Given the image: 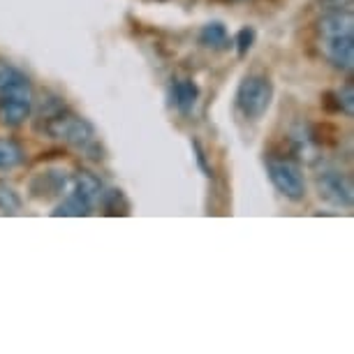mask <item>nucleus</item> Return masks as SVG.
Returning a JSON list of instances; mask_svg holds the SVG:
<instances>
[{"mask_svg": "<svg viewBox=\"0 0 354 354\" xmlns=\"http://www.w3.org/2000/svg\"><path fill=\"white\" fill-rule=\"evenodd\" d=\"M252 44H255V28H250V26L241 28L236 32V37L232 39V46H236L239 56H245L252 49Z\"/></svg>", "mask_w": 354, "mask_h": 354, "instance_id": "17", "label": "nucleus"}, {"mask_svg": "<svg viewBox=\"0 0 354 354\" xmlns=\"http://www.w3.org/2000/svg\"><path fill=\"white\" fill-rule=\"evenodd\" d=\"M70 185V176L63 169H44L32 176L30 197L32 199H53L61 197Z\"/></svg>", "mask_w": 354, "mask_h": 354, "instance_id": "7", "label": "nucleus"}, {"mask_svg": "<svg viewBox=\"0 0 354 354\" xmlns=\"http://www.w3.org/2000/svg\"><path fill=\"white\" fill-rule=\"evenodd\" d=\"M319 51L324 61L338 72L354 70V35H338V37H317Z\"/></svg>", "mask_w": 354, "mask_h": 354, "instance_id": "6", "label": "nucleus"}, {"mask_svg": "<svg viewBox=\"0 0 354 354\" xmlns=\"http://www.w3.org/2000/svg\"><path fill=\"white\" fill-rule=\"evenodd\" d=\"M26 162L24 146L12 137H0V171H12Z\"/></svg>", "mask_w": 354, "mask_h": 354, "instance_id": "13", "label": "nucleus"}, {"mask_svg": "<svg viewBox=\"0 0 354 354\" xmlns=\"http://www.w3.org/2000/svg\"><path fill=\"white\" fill-rule=\"evenodd\" d=\"M319 10L324 12H352V0H317Z\"/></svg>", "mask_w": 354, "mask_h": 354, "instance_id": "18", "label": "nucleus"}, {"mask_svg": "<svg viewBox=\"0 0 354 354\" xmlns=\"http://www.w3.org/2000/svg\"><path fill=\"white\" fill-rule=\"evenodd\" d=\"M32 86L21 70L0 63V123L19 128L32 113Z\"/></svg>", "mask_w": 354, "mask_h": 354, "instance_id": "2", "label": "nucleus"}, {"mask_svg": "<svg viewBox=\"0 0 354 354\" xmlns=\"http://www.w3.org/2000/svg\"><path fill=\"white\" fill-rule=\"evenodd\" d=\"M197 39L204 49H211V51H227L232 46L230 32H227L225 24H220V21H211V24L202 26Z\"/></svg>", "mask_w": 354, "mask_h": 354, "instance_id": "10", "label": "nucleus"}, {"mask_svg": "<svg viewBox=\"0 0 354 354\" xmlns=\"http://www.w3.org/2000/svg\"><path fill=\"white\" fill-rule=\"evenodd\" d=\"M171 97H174V106L188 116V113H192V109L197 106L199 86L192 82V79H178L171 88Z\"/></svg>", "mask_w": 354, "mask_h": 354, "instance_id": "11", "label": "nucleus"}, {"mask_svg": "<svg viewBox=\"0 0 354 354\" xmlns=\"http://www.w3.org/2000/svg\"><path fill=\"white\" fill-rule=\"evenodd\" d=\"M315 188L319 199H324L326 204L336 206V209L352 211L354 204V188L352 178L347 174L338 169H324L315 176Z\"/></svg>", "mask_w": 354, "mask_h": 354, "instance_id": "5", "label": "nucleus"}, {"mask_svg": "<svg viewBox=\"0 0 354 354\" xmlns=\"http://www.w3.org/2000/svg\"><path fill=\"white\" fill-rule=\"evenodd\" d=\"M97 204L102 206L106 216H128L130 213V204H128V199H125L123 190H116V188H109V190L104 188Z\"/></svg>", "mask_w": 354, "mask_h": 354, "instance_id": "14", "label": "nucleus"}, {"mask_svg": "<svg viewBox=\"0 0 354 354\" xmlns=\"http://www.w3.org/2000/svg\"><path fill=\"white\" fill-rule=\"evenodd\" d=\"M44 118V135L58 142L72 146V149L84 151L86 156L93 158V153H97L100 144L95 139V128L88 118L79 116L77 111L68 109L63 102H56L49 111L42 113Z\"/></svg>", "mask_w": 354, "mask_h": 354, "instance_id": "1", "label": "nucleus"}, {"mask_svg": "<svg viewBox=\"0 0 354 354\" xmlns=\"http://www.w3.org/2000/svg\"><path fill=\"white\" fill-rule=\"evenodd\" d=\"M266 174H269L273 188L290 202H304L308 195L304 167L292 156H269L266 158Z\"/></svg>", "mask_w": 354, "mask_h": 354, "instance_id": "4", "label": "nucleus"}, {"mask_svg": "<svg viewBox=\"0 0 354 354\" xmlns=\"http://www.w3.org/2000/svg\"><path fill=\"white\" fill-rule=\"evenodd\" d=\"M336 104L345 116H352L354 113V86H352V82L343 84L336 91Z\"/></svg>", "mask_w": 354, "mask_h": 354, "instance_id": "16", "label": "nucleus"}, {"mask_svg": "<svg viewBox=\"0 0 354 354\" xmlns=\"http://www.w3.org/2000/svg\"><path fill=\"white\" fill-rule=\"evenodd\" d=\"M93 209H95V206L91 202H86L82 195H77V192L72 190L58 202L56 209L51 211V216L53 218H86V216H91Z\"/></svg>", "mask_w": 354, "mask_h": 354, "instance_id": "12", "label": "nucleus"}, {"mask_svg": "<svg viewBox=\"0 0 354 354\" xmlns=\"http://www.w3.org/2000/svg\"><path fill=\"white\" fill-rule=\"evenodd\" d=\"M354 35L352 12H324L317 19V37H338Z\"/></svg>", "mask_w": 354, "mask_h": 354, "instance_id": "8", "label": "nucleus"}, {"mask_svg": "<svg viewBox=\"0 0 354 354\" xmlns=\"http://www.w3.org/2000/svg\"><path fill=\"white\" fill-rule=\"evenodd\" d=\"M70 188L77 192V195H82L86 202H91L93 206H97L100 202V195H102L104 185L100 181V176H95L93 171H77L75 176H70Z\"/></svg>", "mask_w": 354, "mask_h": 354, "instance_id": "9", "label": "nucleus"}, {"mask_svg": "<svg viewBox=\"0 0 354 354\" xmlns=\"http://www.w3.org/2000/svg\"><path fill=\"white\" fill-rule=\"evenodd\" d=\"M192 149H195V156H197V165H199V169L204 171V176H213V169H211V165H209V160H206V151H204V146L197 142V139H192Z\"/></svg>", "mask_w": 354, "mask_h": 354, "instance_id": "19", "label": "nucleus"}, {"mask_svg": "<svg viewBox=\"0 0 354 354\" xmlns=\"http://www.w3.org/2000/svg\"><path fill=\"white\" fill-rule=\"evenodd\" d=\"M273 102V82L264 72H250L236 88V109L248 121H259Z\"/></svg>", "mask_w": 354, "mask_h": 354, "instance_id": "3", "label": "nucleus"}, {"mask_svg": "<svg viewBox=\"0 0 354 354\" xmlns=\"http://www.w3.org/2000/svg\"><path fill=\"white\" fill-rule=\"evenodd\" d=\"M24 209L21 195L10 183L0 181V216H17Z\"/></svg>", "mask_w": 354, "mask_h": 354, "instance_id": "15", "label": "nucleus"}]
</instances>
